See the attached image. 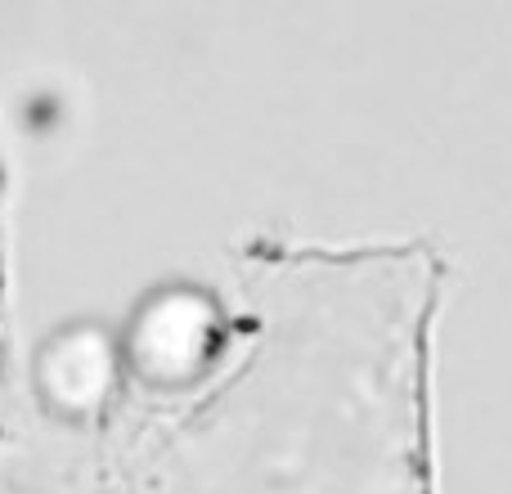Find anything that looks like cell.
<instances>
[{
    "label": "cell",
    "mask_w": 512,
    "mask_h": 494,
    "mask_svg": "<svg viewBox=\"0 0 512 494\" xmlns=\"http://www.w3.org/2000/svg\"><path fill=\"white\" fill-rule=\"evenodd\" d=\"M418 239H252L122 333H54L0 418V494H436Z\"/></svg>",
    "instance_id": "6da1fadb"
},
{
    "label": "cell",
    "mask_w": 512,
    "mask_h": 494,
    "mask_svg": "<svg viewBox=\"0 0 512 494\" xmlns=\"http://www.w3.org/2000/svg\"><path fill=\"white\" fill-rule=\"evenodd\" d=\"M5 171H0V418H5L9 400H14V346H9V288H5Z\"/></svg>",
    "instance_id": "7a4b0ae2"
}]
</instances>
